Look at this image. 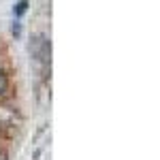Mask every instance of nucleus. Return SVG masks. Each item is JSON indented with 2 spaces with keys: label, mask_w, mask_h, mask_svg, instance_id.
<instances>
[{
  "label": "nucleus",
  "mask_w": 160,
  "mask_h": 160,
  "mask_svg": "<svg viewBox=\"0 0 160 160\" xmlns=\"http://www.w3.org/2000/svg\"><path fill=\"white\" fill-rule=\"evenodd\" d=\"M28 49H30V56L38 62H47L51 56V43L47 41V37H43V34H37V37H32L30 41V45H28Z\"/></svg>",
  "instance_id": "1"
},
{
  "label": "nucleus",
  "mask_w": 160,
  "mask_h": 160,
  "mask_svg": "<svg viewBox=\"0 0 160 160\" xmlns=\"http://www.w3.org/2000/svg\"><path fill=\"white\" fill-rule=\"evenodd\" d=\"M26 11H28V2H26V0H19V2L15 4V15L19 17V15H24Z\"/></svg>",
  "instance_id": "2"
},
{
  "label": "nucleus",
  "mask_w": 160,
  "mask_h": 160,
  "mask_svg": "<svg viewBox=\"0 0 160 160\" xmlns=\"http://www.w3.org/2000/svg\"><path fill=\"white\" fill-rule=\"evenodd\" d=\"M7 88H9V79H7V75L0 71V96L7 92Z\"/></svg>",
  "instance_id": "3"
},
{
  "label": "nucleus",
  "mask_w": 160,
  "mask_h": 160,
  "mask_svg": "<svg viewBox=\"0 0 160 160\" xmlns=\"http://www.w3.org/2000/svg\"><path fill=\"white\" fill-rule=\"evenodd\" d=\"M13 34H15L17 38L22 37V26H19V24H13Z\"/></svg>",
  "instance_id": "4"
},
{
  "label": "nucleus",
  "mask_w": 160,
  "mask_h": 160,
  "mask_svg": "<svg viewBox=\"0 0 160 160\" xmlns=\"http://www.w3.org/2000/svg\"><path fill=\"white\" fill-rule=\"evenodd\" d=\"M0 160H9V156H7V152H4V149H0Z\"/></svg>",
  "instance_id": "5"
}]
</instances>
